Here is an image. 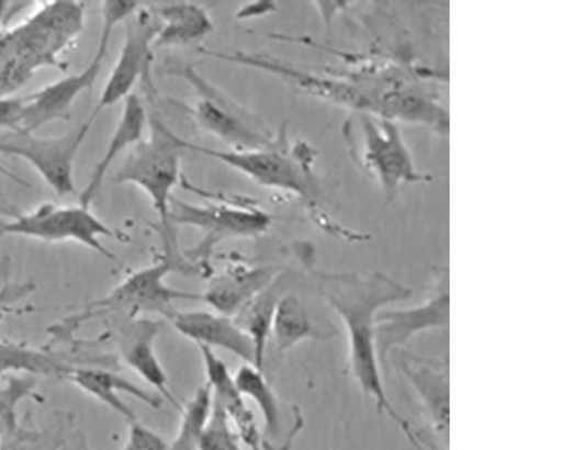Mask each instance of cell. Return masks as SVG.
<instances>
[{"instance_id": "44dd1931", "label": "cell", "mask_w": 562, "mask_h": 450, "mask_svg": "<svg viewBox=\"0 0 562 450\" xmlns=\"http://www.w3.org/2000/svg\"><path fill=\"white\" fill-rule=\"evenodd\" d=\"M159 21L155 47H178L198 42L213 30L209 13L191 3L161 5L153 10Z\"/></svg>"}, {"instance_id": "484cf974", "label": "cell", "mask_w": 562, "mask_h": 450, "mask_svg": "<svg viewBox=\"0 0 562 450\" xmlns=\"http://www.w3.org/2000/svg\"><path fill=\"white\" fill-rule=\"evenodd\" d=\"M64 445L59 430L38 428L26 418L5 435L0 450H61Z\"/></svg>"}, {"instance_id": "9a60e30c", "label": "cell", "mask_w": 562, "mask_h": 450, "mask_svg": "<svg viewBox=\"0 0 562 450\" xmlns=\"http://www.w3.org/2000/svg\"><path fill=\"white\" fill-rule=\"evenodd\" d=\"M170 322L182 337L198 346L226 350L256 367L255 346L233 318L209 311H177Z\"/></svg>"}, {"instance_id": "7c38bea8", "label": "cell", "mask_w": 562, "mask_h": 450, "mask_svg": "<svg viewBox=\"0 0 562 450\" xmlns=\"http://www.w3.org/2000/svg\"><path fill=\"white\" fill-rule=\"evenodd\" d=\"M449 275L446 270L435 280L428 300L407 310L383 311L378 314L374 340L381 369L386 370L390 353L414 336L427 330L448 328L450 320Z\"/></svg>"}, {"instance_id": "5b68a950", "label": "cell", "mask_w": 562, "mask_h": 450, "mask_svg": "<svg viewBox=\"0 0 562 450\" xmlns=\"http://www.w3.org/2000/svg\"><path fill=\"white\" fill-rule=\"evenodd\" d=\"M137 3H102V31L95 56L79 72L64 77L25 98L18 132L35 133L45 125L69 117L78 98L95 85L110 52L116 26L127 21L138 9Z\"/></svg>"}, {"instance_id": "f546056e", "label": "cell", "mask_w": 562, "mask_h": 450, "mask_svg": "<svg viewBox=\"0 0 562 450\" xmlns=\"http://www.w3.org/2000/svg\"><path fill=\"white\" fill-rule=\"evenodd\" d=\"M0 175L9 178L10 180H13V182H15L16 184L19 185H22V187H25V188H30L31 185L26 182V180H24L21 176L14 173L12 170H10L9 168H7L2 160H0Z\"/></svg>"}, {"instance_id": "4fadbf2b", "label": "cell", "mask_w": 562, "mask_h": 450, "mask_svg": "<svg viewBox=\"0 0 562 450\" xmlns=\"http://www.w3.org/2000/svg\"><path fill=\"white\" fill-rule=\"evenodd\" d=\"M123 318L125 320L116 329V342L125 364L180 412L181 405L169 390L167 374L156 351L162 323L140 317Z\"/></svg>"}, {"instance_id": "d6a6232c", "label": "cell", "mask_w": 562, "mask_h": 450, "mask_svg": "<svg viewBox=\"0 0 562 450\" xmlns=\"http://www.w3.org/2000/svg\"><path fill=\"white\" fill-rule=\"evenodd\" d=\"M251 450H262L260 445L254 446L250 448Z\"/></svg>"}, {"instance_id": "d4e9b609", "label": "cell", "mask_w": 562, "mask_h": 450, "mask_svg": "<svg viewBox=\"0 0 562 450\" xmlns=\"http://www.w3.org/2000/svg\"><path fill=\"white\" fill-rule=\"evenodd\" d=\"M213 394L205 382L193 397L181 407L180 424L177 435L170 442V450H198L212 415Z\"/></svg>"}, {"instance_id": "5bb4252c", "label": "cell", "mask_w": 562, "mask_h": 450, "mask_svg": "<svg viewBox=\"0 0 562 450\" xmlns=\"http://www.w3.org/2000/svg\"><path fill=\"white\" fill-rule=\"evenodd\" d=\"M398 365L414 391L419 407L434 430L448 437L449 432V365L408 352L400 351Z\"/></svg>"}, {"instance_id": "83f0119b", "label": "cell", "mask_w": 562, "mask_h": 450, "mask_svg": "<svg viewBox=\"0 0 562 450\" xmlns=\"http://www.w3.org/2000/svg\"><path fill=\"white\" fill-rule=\"evenodd\" d=\"M122 450H170V443L159 434L136 420L128 423Z\"/></svg>"}, {"instance_id": "d6986e66", "label": "cell", "mask_w": 562, "mask_h": 450, "mask_svg": "<svg viewBox=\"0 0 562 450\" xmlns=\"http://www.w3.org/2000/svg\"><path fill=\"white\" fill-rule=\"evenodd\" d=\"M81 391L99 400L110 409L123 417L127 423L136 420V415L124 402L121 394H128L149 405L153 409H159L162 401L150 392L139 387L130 380L114 371L98 367H75L67 378Z\"/></svg>"}, {"instance_id": "6da1fadb", "label": "cell", "mask_w": 562, "mask_h": 450, "mask_svg": "<svg viewBox=\"0 0 562 450\" xmlns=\"http://www.w3.org/2000/svg\"><path fill=\"white\" fill-rule=\"evenodd\" d=\"M317 279L321 293L345 324L349 339V370L359 389L376 403L381 415H387L397 424L417 450H424L389 400L374 340L380 311L387 304L408 299L412 291L381 273L318 274Z\"/></svg>"}, {"instance_id": "1f68e13d", "label": "cell", "mask_w": 562, "mask_h": 450, "mask_svg": "<svg viewBox=\"0 0 562 450\" xmlns=\"http://www.w3.org/2000/svg\"><path fill=\"white\" fill-rule=\"evenodd\" d=\"M8 312H9L8 306L0 303V324H2V322L5 319V315Z\"/></svg>"}, {"instance_id": "30bf717a", "label": "cell", "mask_w": 562, "mask_h": 450, "mask_svg": "<svg viewBox=\"0 0 562 450\" xmlns=\"http://www.w3.org/2000/svg\"><path fill=\"white\" fill-rule=\"evenodd\" d=\"M183 151L215 159L237 170L259 187L293 193L301 198L308 195L307 176L295 155L280 148L277 143L268 148L252 150H220L199 146L180 138Z\"/></svg>"}, {"instance_id": "52a82bcc", "label": "cell", "mask_w": 562, "mask_h": 450, "mask_svg": "<svg viewBox=\"0 0 562 450\" xmlns=\"http://www.w3.org/2000/svg\"><path fill=\"white\" fill-rule=\"evenodd\" d=\"M171 225L192 227L203 234L200 244L187 256L205 265L215 247L223 241L254 238L265 234L271 225L266 212L251 205L211 203L196 205L173 196L170 205Z\"/></svg>"}, {"instance_id": "7402d4cb", "label": "cell", "mask_w": 562, "mask_h": 450, "mask_svg": "<svg viewBox=\"0 0 562 450\" xmlns=\"http://www.w3.org/2000/svg\"><path fill=\"white\" fill-rule=\"evenodd\" d=\"M285 280L279 275L237 315L234 322L250 337L256 351V368L263 371L276 305L285 294Z\"/></svg>"}, {"instance_id": "277c9868", "label": "cell", "mask_w": 562, "mask_h": 450, "mask_svg": "<svg viewBox=\"0 0 562 450\" xmlns=\"http://www.w3.org/2000/svg\"><path fill=\"white\" fill-rule=\"evenodd\" d=\"M149 137L137 144L125 158L116 184H131L144 191L156 210L164 230L167 254H176L169 214L173 190L180 180V137L158 117L149 116Z\"/></svg>"}, {"instance_id": "8992f818", "label": "cell", "mask_w": 562, "mask_h": 450, "mask_svg": "<svg viewBox=\"0 0 562 450\" xmlns=\"http://www.w3.org/2000/svg\"><path fill=\"white\" fill-rule=\"evenodd\" d=\"M3 236H18L49 244L75 241L108 259H116L102 241L104 238H115L116 233L89 207L81 205L44 203L10 221H0V237Z\"/></svg>"}, {"instance_id": "9c48e42d", "label": "cell", "mask_w": 562, "mask_h": 450, "mask_svg": "<svg viewBox=\"0 0 562 450\" xmlns=\"http://www.w3.org/2000/svg\"><path fill=\"white\" fill-rule=\"evenodd\" d=\"M175 72L198 89L199 98L190 114L203 130L227 145L229 150L261 149L276 144L250 123L245 111L234 106L191 67L176 69Z\"/></svg>"}, {"instance_id": "4dcf8cb0", "label": "cell", "mask_w": 562, "mask_h": 450, "mask_svg": "<svg viewBox=\"0 0 562 450\" xmlns=\"http://www.w3.org/2000/svg\"><path fill=\"white\" fill-rule=\"evenodd\" d=\"M19 420H7V419H0V443H2L5 435L13 429L15 426H18Z\"/></svg>"}, {"instance_id": "ba28073f", "label": "cell", "mask_w": 562, "mask_h": 450, "mask_svg": "<svg viewBox=\"0 0 562 450\" xmlns=\"http://www.w3.org/2000/svg\"><path fill=\"white\" fill-rule=\"evenodd\" d=\"M92 123L86 120L59 137L41 138L33 133L11 132L0 138V154L27 161L59 196L76 191L75 160Z\"/></svg>"}, {"instance_id": "ac0fdd59", "label": "cell", "mask_w": 562, "mask_h": 450, "mask_svg": "<svg viewBox=\"0 0 562 450\" xmlns=\"http://www.w3.org/2000/svg\"><path fill=\"white\" fill-rule=\"evenodd\" d=\"M203 359L206 383L210 385L213 400L220 405L228 420L237 428L243 441L250 448L260 445L255 416L247 407L246 398L239 391L233 374L214 350L198 346Z\"/></svg>"}, {"instance_id": "7a4b0ae2", "label": "cell", "mask_w": 562, "mask_h": 450, "mask_svg": "<svg viewBox=\"0 0 562 450\" xmlns=\"http://www.w3.org/2000/svg\"><path fill=\"white\" fill-rule=\"evenodd\" d=\"M85 4L52 2L21 23L0 29V99L13 98L44 68L65 70L61 56L85 27Z\"/></svg>"}, {"instance_id": "8fae6325", "label": "cell", "mask_w": 562, "mask_h": 450, "mask_svg": "<svg viewBox=\"0 0 562 450\" xmlns=\"http://www.w3.org/2000/svg\"><path fill=\"white\" fill-rule=\"evenodd\" d=\"M116 63L105 82L101 98L87 119L92 124L105 111L132 95L151 59L159 21L150 10L138 9L128 20Z\"/></svg>"}, {"instance_id": "ffe728a7", "label": "cell", "mask_w": 562, "mask_h": 450, "mask_svg": "<svg viewBox=\"0 0 562 450\" xmlns=\"http://www.w3.org/2000/svg\"><path fill=\"white\" fill-rule=\"evenodd\" d=\"M335 328L316 326L304 301L295 293H285L276 305L270 339L274 349L284 353L308 339H329Z\"/></svg>"}, {"instance_id": "e0dca14e", "label": "cell", "mask_w": 562, "mask_h": 450, "mask_svg": "<svg viewBox=\"0 0 562 450\" xmlns=\"http://www.w3.org/2000/svg\"><path fill=\"white\" fill-rule=\"evenodd\" d=\"M277 277L270 267H232L211 280L202 301L217 313L233 318Z\"/></svg>"}, {"instance_id": "f1b7e54d", "label": "cell", "mask_w": 562, "mask_h": 450, "mask_svg": "<svg viewBox=\"0 0 562 450\" xmlns=\"http://www.w3.org/2000/svg\"><path fill=\"white\" fill-rule=\"evenodd\" d=\"M24 101L23 98L0 99V127L19 131Z\"/></svg>"}, {"instance_id": "cb8c5ba5", "label": "cell", "mask_w": 562, "mask_h": 450, "mask_svg": "<svg viewBox=\"0 0 562 450\" xmlns=\"http://www.w3.org/2000/svg\"><path fill=\"white\" fill-rule=\"evenodd\" d=\"M233 376L244 397L251 400L262 415L267 439H276L281 432L280 407L263 371L245 363Z\"/></svg>"}, {"instance_id": "4316f807", "label": "cell", "mask_w": 562, "mask_h": 450, "mask_svg": "<svg viewBox=\"0 0 562 450\" xmlns=\"http://www.w3.org/2000/svg\"><path fill=\"white\" fill-rule=\"evenodd\" d=\"M198 450H243L238 438L229 427V420L213 400L210 423L202 435Z\"/></svg>"}, {"instance_id": "3957f363", "label": "cell", "mask_w": 562, "mask_h": 450, "mask_svg": "<svg viewBox=\"0 0 562 450\" xmlns=\"http://www.w3.org/2000/svg\"><path fill=\"white\" fill-rule=\"evenodd\" d=\"M192 268L178 256L165 254L157 262L128 275L108 296L92 302L82 313L67 319L65 326H57L54 335L59 339L70 337L83 323L105 314L135 318L143 313H155L170 320L177 312V301H202V294L176 290L166 282L176 270L192 272Z\"/></svg>"}, {"instance_id": "2e32d148", "label": "cell", "mask_w": 562, "mask_h": 450, "mask_svg": "<svg viewBox=\"0 0 562 450\" xmlns=\"http://www.w3.org/2000/svg\"><path fill=\"white\" fill-rule=\"evenodd\" d=\"M149 125V115L137 95L132 94L125 101L117 125L110 138L108 147L93 168L87 185L79 196V205L90 207L99 196L109 170L115 160L125 151L144 140Z\"/></svg>"}, {"instance_id": "603a6c76", "label": "cell", "mask_w": 562, "mask_h": 450, "mask_svg": "<svg viewBox=\"0 0 562 450\" xmlns=\"http://www.w3.org/2000/svg\"><path fill=\"white\" fill-rule=\"evenodd\" d=\"M74 368L50 351L0 340V380L16 374L67 380Z\"/></svg>"}]
</instances>
